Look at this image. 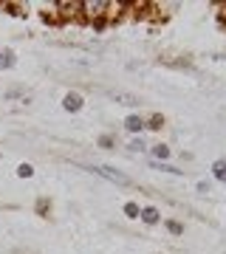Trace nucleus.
Returning a JSON list of instances; mask_svg holds the SVG:
<instances>
[{
	"mask_svg": "<svg viewBox=\"0 0 226 254\" xmlns=\"http://www.w3.org/2000/svg\"><path fill=\"white\" fill-rule=\"evenodd\" d=\"M79 9L88 14V17H99L105 9H110V3H102V0H96V3H79Z\"/></svg>",
	"mask_w": 226,
	"mask_h": 254,
	"instance_id": "f03ea898",
	"label": "nucleus"
},
{
	"mask_svg": "<svg viewBox=\"0 0 226 254\" xmlns=\"http://www.w3.org/2000/svg\"><path fill=\"white\" fill-rule=\"evenodd\" d=\"M17 175H20V178H31V175H34V167H31V164H20Z\"/></svg>",
	"mask_w": 226,
	"mask_h": 254,
	"instance_id": "6e6552de",
	"label": "nucleus"
},
{
	"mask_svg": "<svg viewBox=\"0 0 226 254\" xmlns=\"http://www.w3.org/2000/svg\"><path fill=\"white\" fill-rule=\"evenodd\" d=\"M142 220H145V223H158V209L147 206L145 212H142Z\"/></svg>",
	"mask_w": 226,
	"mask_h": 254,
	"instance_id": "423d86ee",
	"label": "nucleus"
},
{
	"mask_svg": "<svg viewBox=\"0 0 226 254\" xmlns=\"http://www.w3.org/2000/svg\"><path fill=\"white\" fill-rule=\"evenodd\" d=\"M0 60H3V51H0Z\"/></svg>",
	"mask_w": 226,
	"mask_h": 254,
	"instance_id": "ddd939ff",
	"label": "nucleus"
},
{
	"mask_svg": "<svg viewBox=\"0 0 226 254\" xmlns=\"http://www.w3.org/2000/svg\"><path fill=\"white\" fill-rule=\"evenodd\" d=\"M90 173H96V175L108 178V181H116V184H130V178H127V175H122V173H116L113 167H90Z\"/></svg>",
	"mask_w": 226,
	"mask_h": 254,
	"instance_id": "f257e3e1",
	"label": "nucleus"
},
{
	"mask_svg": "<svg viewBox=\"0 0 226 254\" xmlns=\"http://www.w3.org/2000/svg\"><path fill=\"white\" fill-rule=\"evenodd\" d=\"M212 173H215L218 181L226 184V161H215V167H212Z\"/></svg>",
	"mask_w": 226,
	"mask_h": 254,
	"instance_id": "0eeeda50",
	"label": "nucleus"
},
{
	"mask_svg": "<svg viewBox=\"0 0 226 254\" xmlns=\"http://www.w3.org/2000/svg\"><path fill=\"white\" fill-rule=\"evenodd\" d=\"M153 153H155V158H170V147L158 144V147H155V150H153Z\"/></svg>",
	"mask_w": 226,
	"mask_h": 254,
	"instance_id": "9b49d317",
	"label": "nucleus"
},
{
	"mask_svg": "<svg viewBox=\"0 0 226 254\" xmlns=\"http://www.w3.org/2000/svg\"><path fill=\"white\" fill-rule=\"evenodd\" d=\"M167 229H170L172 235H184V226H181L178 220H167Z\"/></svg>",
	"mask_w": 226,
	"mask_h": 254,
	"instance_id": "9d476101",
	"label": "nucleus"
},
{
	"mask_svg": "<svg viewBox=\"0 0 226 254\" xmlns=\"http://www.w3.org/2000/svg\"><path fill=\"white\" fill-rule=\"evenodd\" d=\"M113 99H116L119 105H127V108H136V105H139V96H133V93H122V91L113 93Z\"/></svg>",
	"mask_w": 226,
	"mask_h": 254,
	"instance_id": "20e7f679",
	"label": "nucleus"
},
{
	"mask_svg": "<svg viewBox=\"0 0 226 254\" xmlns=\"http://www.w3.org/2000/svg\"><path fill=\"white\" fill-rule=\"evenodd\" d=\"M125 127L130 130V133H142V127H145V122L139 116H127V122H125Z\"/></svg>",
	"mask_w": 226,
	"mask_h": 254,
	"instance_id": "39448f33",
	"label": "nucleus"
},
{
	"mask_svg": "<svg viewBox=\"0 0 226 254\" xmlns=\"http://www.w3.org/2000/svg\"><path fill=\"white\" fill-rule=\"evenodd\" d=\"M0 158H3V153H0Z\"/></svg>",
	"mask_w": 226,
	"mask_h": 254,
	"instance_id": "4468645a",
	"label": "nucleus"
},
{
	"mask_svg": "<svg viewBox=\"0 0 226 254\" xmlns=\"http://www.w3.org/2000/svg\"><path fill=\"white\" fill-rule=\"evenodd\" d=\"M125 215H127V218H139L142 212H139V206H136V203H125Z\"/></svg>",
	"mask_w": 226,
	"mask_h": 254,
	"instance_id": "1a4fd4ad",
	"label": "nucleus"
},
{
	"mask_svg": "<svg viewBox=\"0 0 226 254\" xmlns=\"http://www.w3.org/2000/svg\"><path fill=\"white\" fill-rule=\"evenodd\" d=\"M63 108L68 110V113H76V110L82 108V96L79 93H68V96L63 99Z\"/></svg>",
	"mask_w": 226,
	"mask_h": 254,
	"instance_id": "7ed1b4c3",
	"label": "nucleus"
},
{
	"mask_svg": "<svg viewBox=\"0 0 226 254\" xmlns=\"http://www.w3.org/2000/svg\"><path fill=\"white\" fill-rule=\"evenodd\" d=\"M99 144H102V147H110V144H113V138H110V136H102Z\"/></svg>",
	"mask_w": 226,
	"mask_h": 254,
	"instance_id": "f8f14e48",
	"label": "nucleus"
}]
</instances>
